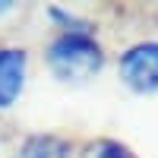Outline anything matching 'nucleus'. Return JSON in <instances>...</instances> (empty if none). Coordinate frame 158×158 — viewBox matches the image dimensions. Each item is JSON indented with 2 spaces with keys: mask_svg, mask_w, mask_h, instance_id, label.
I'll use <instances>...</instances> for the list:
<instances>
[{
  "mask_svg": "<svg viewBox=\"0 0 158 158\" xmlns=\"http://www.w3.org/2000/svg\"><path fill=\"white\" fill-rule=\"evenodd\" d=\"M44 63L60 82H85L104 70V48L95 32H57L44 48Z\"/></svg>",
  "mask_w": 158,
  "mask_h": 158,
  "instance_id": "f257e3e1",
  "label": "nucleus"
},
{
  "mask_svg": "<svg viewBox=\"0 0 158 158\" xmlns=\"http://www.w3.org/2000/svg\"><path fill=\"white\" fill-rule=\"evenodd\" d=\"M117 76L136 95L158 92V41H136L117 57Z\"/></svg>",
  "mask_w": 158,
  "mask_h": 158,
  "instance_id": "f03ea898",
  "label": "nucleus"
},
{
  "mask_svg": "<svg viewBox=\"0 0 158 158\" xmlns=\"http://www.w3.org/2000/svg\"><path fill=\"white\" fill-rule=\"evenodd\" d=\"M25 76H29V51L16 44L0 48V111L13 108L25 89Z\"/></svg>",
  "mask_w": 158,
  "mask_h": 158,
  "instance_id": "7ed1b4c3",
  "label": "nucleus"
},
{
  "mask_svg": "<svg viewBox=\"0 0 158 158\" xmlns=\"http://www.w3.org/2000/svg\"><path fill=\"white\" fill-rule=\"evenodd\" d=\"M19 158H76V146L60 133H29L19 142Z\"/></svg>",
  "mask_w": 158,
  "mask_h": 158,
  "instance_id": "20e7f679",
  "label": "nucleus"
},
{
  "mask_svg": "<svg viewBox=\"0 0 158 158\" xmlns=\"http://www.w3.org/2000/svg\"><path fill=\"white\" fill-rule=\"evenodd\" d=\"M76 158H136V152L123 146L120 139H108V136H98V139H89L79 146Z\"/></svg>",
  "mask_w": 158,
  "mask_h": 158,
  "instance_id": "39448f33",
  "label": "nucleus"
},
{
  "mask_svg": "<svg viewBox=\"0 0 158 158\" xmlns=\"http://www.w3.org/2000/svg\"><path fill=\"white\" fill-rule=\"evenodd\" d=\"M6 10H10V3H0V13H6Z\"/></svg>",
  "mask_w": 158,
  "mask_h": 158,
  "instance_id": "423d86ee",
  "label": "nucleus"
}]
</instances>
